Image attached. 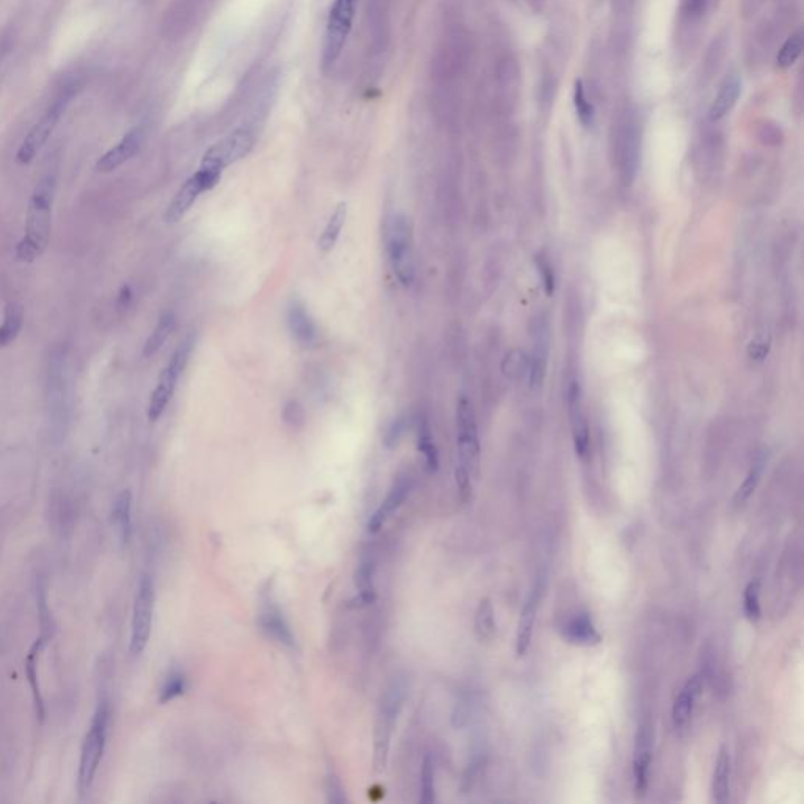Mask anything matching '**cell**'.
Here are the masks:
<instances>
[{
	"label": "cell",
	"mask_w": 804,
	"mask_h": 804,
	"mask_svg": "<svg viewBox=\"0 0 804 804\" xmlns=\"http://www.w3.org/2000/svg\"><path fill=\"white\" fill-rule=\"evenodd\" d=\"M418 450L423 452V456L426 459L427 469L435 471L439 469V452L434 445L431 429L426 421L421 420L418 425Z\"/></svg>",
	"instance_id": "33"
},
{
	"label": "cell",
	"mask_w": 804,
	"mask_h": 804,
	"mask_svg": "<svg viewBox=\"0 0 804 804\" xmlns=\"http://www.w3.org/2000/svg\"><path fill=\"white\" fill-rule=\"evenodd\" d=\"M759 598H761V583L757 580H753L745 588L744 592V611L748 621L755 622L761 619L762 609Z\"/></svg>",
	"instance_id": "37"
},
{
	"label": "cell",
	"mask_w": 804,
	"mask_h": 804,
	"mask_svg": "<svg viewBox=\"0 0 804 804\" xmlns=\"http://www.w3.org/2000/svg\"><path fill=\"white\" fill-rule=\"evenodd\" d=\"M762 139H765L767 142H778L781 139V129L776 126V124H772V123H765L761 129Z\"/></svg>",
	"instance_id": "44"
},
{
	"label": "cell",
	"mask_w": 804,
	"mask_h": 804,
	"mask_svg": "<svg viewBox=\"0 0 804 804\" xmlns=\"http://www.w3.org/2000/svg\"><path fill=\"white\" fill-rule=\"evenodd\" d=\"M404 685L401 681H393L385 690L380 704H379L376 729H374V772L382 773L387 767L388 753H390L391 734L397 723V715L401 712L404 702Z\"/></svg>",
	"instance_id": "2"
},
{
	"label": "cell",
	"mask_w": 804,
	"mask_h": 804,
	"mask_svg": "<svg viewBox=\"0 0 804 804\" xmlns=\"http://www.w3.org/2000/svg\"><path fill=\"white\" fill-rule=\"evenodd\" d=\"M175 324H177V317L171 311H167L160 316L158 325L154 327L151 335H150L147 343H145V346H143V357H152L154 353L158 352L159 349L162 348V344L167 342V338L170 336L171 332L175 329Z\"/></svg>",
	"instance_id": "30"
},
{
	"label": "cell",
	"mask_w": 804,
	"mask_h": 804,
	"mask_svg": "<svg viewBox=\"0 0 804 804\" xmlns=\"http://www.w3.org/2000/svg\"><path fill=\"white\" fill-rule=\"evenodd\" d=\"M541 591H543L541 585L537 583L528 598H526L524 609H522V615H520L517 643H516V651H517V655H520V657L528 653V649H530L533 634H534V624H536L537 608H539V602H541Z\"/></svg>",
	"instance_id": "20"
},
{
	"label": "cell",
	"mask_w": 804,
	"mask_h": 804,
	"mask_svg": "<svg viewBox=\"0 0 804 804\" xmlns=\"http://www.w3.org/2000/svg\"><path fill=\"white\" fill-rule=\"evenodd\" d=\"M804 38L803 32H793L790 37L787 38L786 43L782 44L778 57H776V65L780 69H787L792 67L795 61L799 60V55L803 52Z\"/></svg>",
	"instance_id": "32"
},
{
	"label": "cell",
	"mask_w": 804,
	"mask_h": 804,
	"mask_svg": "<svg viewBox=\"0 0 804 804\" xmlns=\"http://www.w3.org/2000/svg\"><path fill=\"white\" fill-rule=\"evenodd\" d=\"M763 463H765V461L761 457V459H757L754 465L751 467L750 473L746 476V480L742 482V486L738 488L737 494L734 497V503H735V505L742 506L745 505L746 501L750 500L751 495H753L755 488H757V484L761 481Z\"/></svg>",
	"instance_id": "36"
},
{
	"label": "cell",
	"mask_w": 804,
	"mask_h": 804,
	"mask_svg": "<svg viewBox=\"0 0 804 804\" xmlns=\"http://www.w3.org/2000/svg\"><path fill=\"white\" fill-rule=\"evenodd\" d=\"M253 145H255V137L249 129H234L224 139L215 142L213 147L207 148V151L201 159L200 169L222 173L226 167L236 164L238 160L244 159L251 151Z\"/></svg>",
	"instance_id": "7"
},
{
	"label": "cell",
	"mask_w": 804,
	"mask_h": 804,
	"mask_svg": "<svg viewBox=\"0 0 804 804\" xmlns=\"http://www.w3.org/2000/svg\"><path fill=\"white\" fill-rule=\"evenodd\" d=\"M152 615H154V585L152 580L142 577L135 594L132 626H131V644L129 651L137 657L147 647L151 636Z\"/></svg>",
	"instance_id": "8"
},
{
	"label": "cell",
	"mask_w": 804,
	"mask_h": 804,
	"mask_svg": "<svg viewBox=\"0 0 804 804\" xmlns=\"http://www.w3.org/2000/svg\"><path fill=\"white\" fill-rule=\"evenodd\" d=\"M325 792H327V801L329 803L343 804L346 801L342 781H340L338 774L333 770H329L327 776H325Z\"/></svg>",
	"instance_id": "41"
},
{
	"label": "cell",
	"mask_w": 804,
	"mask_h": 804,
	"mask_svg": "<svg viewBox=\"0 0 804 804\" xmlns=\"http://www.w3.org/2000/svg\"><path fill=\"white\" fill-rule=\"evenodd\" d=\"M346 215H348V205L340 203L333 214L330 215L329 222L324 228V232L321 233V238L317 241V249L323 251V253H329L330 251H333L336 241L342 234L343 226H344V222H346Z\"/></svg>",
	"instance_id": "27"
},
{
	"label": "cell",
	"mask_w": 804,
	"mask_h": 804,
	"mask_svg": "<svg viewBox=\"0 0 804 804\" xmlns=\"http://www.w3.org/2000/svg\"><path fill=\"white\" fill-rule=\"evenodd\" d=\"M712 6V0H683L681 6V18L685 25L701 23Z\"/></svg>",
	"instance_id": "38"
},
{
	"label": "cell",
	"mask_w": 804,
	"mask_h": 804,
	"mask_svg": "<svg viewBox=\"0 0 804 804\" xmlns=\"http://www.w3.org/2000/svg\"><path fill=\"white\" fill-rule=\"evenodd\" d=\"M187 690V679L184 676V672L179 670L171 671L169 677L165 679L164 687L160 690L159 702L160 704H169V702L177 699L179 696H183Z\"/></svg>",
	"instance_id": "34"
},
{
	"label": "cell",
	"mask_w": 804,
	"mask_h": 804,
	"mask_svg": "<svg viewBox=\"0 0 804 804\" xmlns=\"http://www.w3.org/2000/svg\"><path fill=\"white\" fill-rule=\"evenodd\" d=\"M44 646H46V643L38 636V640L35 641V644L32 646L31 653H29L27 660H25V674H27V679H29V683H31L32 696H33V704H35V713H37V718L40 723H43L44 717H46V710H44L43 695H41L40 681H38L37 655L43 651Z\"/></svg>",
	"instance_id": "25"
},
{
	"label": "cell",
	"mask_w": 804,
	"mask_h": 804,
	"mask_svg": "<svg viewBox=\"0 0 804 804\" xmlns=\"http://www.w3.org/2000/svg\"><path fill=\"white\" fill-rule=\"evenodd\" d=\"M353 581L359 589L357 602L360 605H370L376 600V588H374V562L370 558L360 561Z\"/></svg>",
	"instance_id": "29"
},
{
	"label": "cell",
	"mask_w": 804,
	"mask_h": 804,
	"mask_svg": "<svg viewBox=\"0 0 804 804\" xmlns=\"http://www.w3.org/2000/svg\"><path fill=\"white\" fill-rule=\"evenodd\" d=\"M641 126L634 112H626L617 129V158L624 177H635L640 164Z\"/></svg>",
	"instance_id": "11"
},
{
	"label": "cell",
	"mask_w": 804,
	"mask_h": 804,
	"mask_svg": "<svg viewBox=\"0 0 804 804\" xmlns=\"http://www.w3.org/2000/svg\"><path fill=\"white\" fill-rule=\"evenodd\" d=\"M412 490V480L408 476H399L395 484L391 486L390 492L387 495L384 503L380 505L378 511L372 514L370 522H368V531L370 533H378L382 525L387 522V518L390 517L393 512L397 511L401 507L402 503L406 501L408 494Z\"/></svg>",
	"instance_id": "16"
},
{
	"label": "cell",
	"mask_w": 804,
	"mask_h": 804,
	"mask_svg": "<svg viewBox=\"0 0 804 804\" xmlns=\"http://www.w3.org/2000/svg\"><path fill=\"white\" fill-rule=\"evenodd\" d=\"M435 799V787H434V763L431 757L426 755L421 767L420 778V801L423 804L434 803Z\"/></svg>",
	"instance_id": "40"
},
{
	"label": "cell",
	"mask_w": 804,
	"mask_h": 804,
	"mask_svg": "<svg viewBox=\"0 0 804 804\" xmlns=\"http://www.w3.org/2000/svg\"><path fill=\"white\" fill-rule=\"evenodd\" d=\"M260 626L270 638L279 641L283 646L291 647V649L296 647L293 630L289 627L281 609L275 603L268 602L262 607L261 613H260Z\"/></svg>",
	"instance_id": "19"
},
{
	"label": "cell",
	"mask_w": 804,
	"mask_h": 804,
	"mask_svg": "<svg viewBox=\"0 0 804 804\" xmlns=\"http://www.w3.org/2000/svg\"><path fill=\"white\" fill-rule=\"evenodd\" d=\"M562 636L567 643H572L575 646H598L602 643V635L598 634L591 616L585 613L573 616L564 624Z\"/></svg>",
	"instance_id": "21"
},
{
	"label": "cell",
	"mask_w": 804,
	"mask_h": 804,
	"mask_svg": "<svg viewBox=\"0 0 804 804\" xmlns=\"http://www.w3.org/2000/svg\"><path fill=\"white\" fill-rule=\"evenodd\" d=\"M109 706L103 702L93 717L92 726L87 732L86 740L80 753L79 774H78V789L80 795H86L93 786L95 776L98 773L99 763L103 761L104 748L107 740V726H109Z\"/></svg>",
	"instance_id": "3"
},
{
	"label": "cell",
	"mask_w": 804,
	"mask_h": 804,
	"mask_svg": "<svg viewBox=\"0 0 804 804\" xmlns=\"http://www.w3.org/2000/svg\"><path fill=\"white\" fill-rule=\"evenodd\" d=\"M55 177H46L37 184L27 209L24 238L16 249L19 261L32 262L43 255L50 245V209L54 200Z\"/></svg>",
	"instance_id": "1"
},
{
	"label": "cell",
	"mask_w": 804,
	"mask_h": 804,
	"mask_svg": "<svg viewBox=\"0 0 804 804\" xmlns=\"http://www.w3.org/2000/svg\"><path fill=\"white\" fill-rule=\"evenodd\" d=\"M742 93V80L738 78V74H731L726 78L725 82L719 87V92L712 105L708 109V120L710 122H719L723 120L732 107L737 104Z\"/></svg>",
	"instance_id": "22"
},
{
	"label": "cell",
	"mask_w": 804,
	"mask_h": 804,
	"mask_svg": "<svg viewBox=\"0 0 804 804\" xmlns=\"http://www.w3.org/2000/svg\"><path fill=\"white\" fill-rule=\"evenodd\" d=\"M476 636L481 641L494 640L497 632L494 605L490 598H482L475 613Z\"/></svg>",
	"instance_id": "31"
},
{
	"label": "cell",
	"mask_w": 804,
	"mask_h": 804,
	"mask_svg": "<svg viewBox=\"0 0 804 804\" xmlns=\"http://www.w3.org/2000/svg\"><path fill=\"white\" fill-rule=\"evenodd\" d=\"M573 104H575V110H577L580 123H581L583 126H591L596 114H594V105H592L591 101L586 96L585 86H583L581 80H577V82H575Z\"/></svg>",
	"instance_id": "39"
},
{
	"label": "cell",
	"mask_w": 804,
	"mask_h": 804,
	"mask_svg": "<svg viewBox=\"0 0 804 804\" xmlns=\"http://www.w3.org/2000/svg\"><path fill=\"white\" fill-rule=\"evenodd\" d=\"M537 266H539V274L543 275L544 287H545V291L547 294H553L554 291V274L553 269L550 266L549 262L545 261V260H537Z\"/></svg>",
	"instance_id": "42"
},
{
	"label": "cell",
	"mask_w": 804,
	"mask_h": 804,
	"mask_svg": "<svg viewBox=\"0 0 804 804\" xmlns=\"http://www.w3.org/2000/svg\"><path fill=\"white\" fill-rule=\"evenodd\" d=\"M142 142H143V131L141 128L132 129L129 134L123 137V141L104 154L96 164V170L99 173H110L116 170L118 167L126 164L129 159L134 158L137 151L141 150Z\"/></svg>",
	"instance_id": "15"
},
{
	"label": "cell",
	"mask_w": 804,
	"mask_h": 804,
	"mask_svg": "<svg viewBox=\"0 0 804 804\" xmlns=\"http://www.w3.org/2000/svg\"><path fill=\"white\" fill-rule=\"evenodd\" d=\"M67 98H60L55 101L54 105L50 107L46 115L41 118V122L37 123L32 129L29 135L25 137L23 145L19 147L18 162L19 164H29L37 156L38 151L44 147V143L48 142L52 131H54L57 123L60 120L63 109H65Z\"/></svg>",
	"instance_id": "12"
},
{
	"label": "cell",
	"mask_w": 804,
	"mask_h": 804,
	"mask_svg": "<svg viewBox=\"0 0 804 804\" xmlns=\"http://www.w3.org/2000/svg\"><path fill=\"white\" fill-rule=\"evenodd\" d=\"M567 395H569L567 404H569V414H571V421H572L575 452L581 461H588V457H589V427H588V421H586L583 406H581L579 385L573 382Z\"/></svg>",
	"instance_id": "14"
},
{
	"label": "cell",
	"mask_w": 804,
	"mask_h": 804,
	"mask_svg": "<svg viewBox=\"0 0 804 804\" xmlns=\"http://www.w3.org/2000/svg\"><path fill=\"white\" fill-rule=\"evenodd\" d=\"M388 253L391 268L404 287H410L415 279L412 228L404 214H397L391 222L388 234Z\"/></svg>",
	"instance_id": "5"
},
{
	"label": "cell",
	"mask_w": 804,
	"mask_h": 804,
	"mask_svg": "<svg viewBox=\"0 0 804 804\" xmlns=\"http://www.w3.org/2000/svg\"><path fill=\"white\" fill-rule=\"evenodd\" d=\"M288 324L294 338L302 344H311L316 340L315 323L300 300H293L289 305Z\"/></svg>",
	"instance_id": "23"
},
{
	"label": "cell",
	"mask_w": 804,
	"mask_h": 804,
	"mask_svg": "<svg viewBox=\"0 0 804 804\" xmlns=\"http://www.w3.org/2000/svg\"><path fill=\"white\" fill-rule=\"evenodd\" d=\"M653 727L651 721H644L640 726L635 738L634 751V782L636 793H643L649 782V768L653 762Z\"/></svg>",
	"instance_id": "13"
},
{
	"label": "cell",
	"mask_w": 804,
	"mask_h": 804,
	"mask_svg": "<svg viewBox=\"0 0 804 804\" xmlns=\"http://www.w3.org/2000/svg\"><path fill=\"white\" fill-rule=\"evenodd\" d=\"M768 349H770V340L767 336H759L754 342L751 343L750 357L753 360H763L767 357Z\"/></svg>",
	"instance_id": "43"
},
{
	"label": "cell",
	"mask_w": 804,
	"mask_h": 804,
	"mask_svg": "<svg viewBox=\"0 0 804 804\" xmlns=\"http://www.w3.org/2000/svg\"><path fill=\"white\" fill-rule=\"evenodd\" d=\"M497 80H498V101L501 107H506L511 112L517 105L520 93V69L517 60L512 55L501 60Z\"/></svg>",
	"instance_id": "17"
},
{
	"label": "cell",
	"mask_w": 804,
	"mask_h": 804,
	"mask_svg": "<svg viewBox=\"0 0 804 804\" xmlns=\"http://www.w3.org/2000/svg\"><path fill=\"white\" fill-rule=\"evenodd\" d=\"M194 336H189L187 340H184L179 348L173 352L169 363L165 366L160 376H159L158 385L151 393L150 406H148V418L150 421H158L160 415L164 414L165 408L169 406L173 393L177 390L178 380L183 374L184 368L189 361L190 352L194 349Z\"/></svg>",
	"instance_id": "4"
},
{
	"label": "cell",
	"mask_w": 804,
	"mask_h": 804,
	"mask_svg": "<svg viewBox=\"0 0 804 804\" xmlns=\"http://www.w3.org/2000/svg\"><path fill=\"white\" fill-rule=\"evenodd\" d=\"M37 591L38 619H40V627H41L40 638L48 644V641L52 636V617H50L48 592H46V586H44L43 581L38 583Z\"/></svg>",
	"instance_id": "35"
},
{
	"label": "cell",
	"mask_w": 804,
	"mask_h": 804,
	"mask_svg": "<svg viewBox=\"0 0 804 804\" xmlns=\"http://www.w3.org/2000/svg\"><path fill=\"white\" fill-rule=\"evenodd\" d=\"M457 467L467 470L470 475L476 473L480 463V439L475 412L465 397L457 402Z\"/></svg>",
	"instance_id": "9"
},
{
	"label": "cell",
	"mask_w": 804,
	"mask_h": 804,
	"mask_svg": "<svg viewBox=\"0 0 804 804\" xmlns=\"http://www.w3.org/2000/svg\"><path fill=\"white\" fill-rule=\"evenodd\" d=\"M24 323V308L18 302H10L5 306L4 324L0 325V348H5L18 338Z\"/></svg>",
	"instance_id": "28"
},
{
	"label": "cell",
	"mask_w": 804,
	"mask_h": 804,
	"mask_svg": "<svg viewBox=\"0 0 804 804\" xmlns=\"http://www.w3.org/2000/svg\"><path fill=\"white\" fill-rule=\"evenodd\" d=\"M701 689L702 676L696 674V676L690 677L687 683L683 685L682 691L677 695L674 706H672V723H674L677 731L679 729L682 731L689 726L690 719L693 717L696 701L701 695Z\"/></svg>",
	"instance_id": "18"
},
{
	"label": "cell",
	"mask_w": 804,
	"mask_h": 804,
	"mask_svg": "<svg viewBox=\"0 0 804 804\" xmlns=\"http://www.w3.org/2000/svg\"><path fill=\"white\" fill-rule=\"evenodd\" d=\"M731 780V755L725 746L719 750L718 759L713 770L712 795L715 803L725 804L729 799Z\"/></svg>",
	"instance_id": "26"
},
{
	"label": "cell",
	"mask_w": 804,
	"mask_h": 804,
	"mask_svg": "<svg viewBox=\"0 0 804 804\" xmlns=\"http://www.w3.org/2000/svg\"><path fill=\"white\" fill-rule=\"evenodd\" d=\"M355 5L357 0H335L330 10L324 35L323 61L325 67L333 65L342 55L349 33L352 31Z\"/></svg>",
	"instance_id": "6"
},
{
	"label": "cell",
	"mask_w": 804,
	"mask_h": 804,
	"mask_svg": "<svg viewBox=\"0 0 804 804\" xmlns=\"http://www.w3.org/2000/svg\"><path fill=\"white\" fill-rule=\"evenodd\" d=\"M132 494L129 489L122 490L114 503L112 509V520L115 526L116 536L120 539L122 545H126L131 539L132 533Z\"/></svg>",
	"instance_id": "24"
},
{
	"label": "cell",
	"mask_w": 804,
	"mask_h": 804,
	"mask_svg": "<svg viewBox=\"0 0 804 804\" xmlns=\"http://www.w3.org/2000/svg\"><path fill=\"white\" fill-rule=\"evenodd\" d=\"M222 173L219 171L206 170L200 169L196 171L186 183L179 187L177 196H173L170 205L167 207L164 214V219L167 224H177L183 219L186 214L189 213L190 207L194 206V203L198 200V196L213 189L215 184L219 183Z\"/></svg>",
	"instance_id": "10"
}]
</instances>
